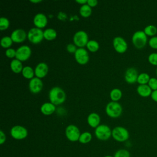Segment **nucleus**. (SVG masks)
<instances>
[{
    "label": "nucleus",
    "instance_id": "f257e3e1",
    "mask_svg": "<svg viewBox=\"0 0 157 157\" xmlns=\"http://www.w3.org/2000/svg\"><path fill=\"white\" fill-rule=\"evenodd\" d=\"M50 102L54 105H59L66 100V93L64 90L58 86H54L50 89L48 93Z\"/></svg>",
    "mask_w": 157,
    "mask_h": 157
},
{
    "label": "nucleus",
    "instance_id": "f03ea898",
    "mask_svg": "<svg viewBox=\"0 0 157 157\" xmlns=\"http://www.w3.org/2000/svg\"><path fill=\"white\" fill-rule=\"evenodd\" d=\"M148 41L147 36L144 31L139 30L136 31L132 36V42L134 47L138 49L143 48Z\"/></svg>",
    "mask_w": 157,
    "mask_h": 157
},
{
    "label": "nucleus",
    "instance_id": "7ed1b4c3",
    "mask_svg": "<svg viewBox=\"0 0 157 157\" xmlns=\"http://www.w3.org/2000/svg\"><path fill=\"white\" fill-rule=\"evenodd\" d=\"M123 108L120 104L116 101L109 102L105 107V112L107 115L112 118H117L122 113Z\"/></svg>",
    "mask_w": 157,
    "mask_h": 157
},
{
    "label": "nucleus",
    "instance_id": "20e7f679",
    "mask_svg": "<svg viewBox=\"0 0 157 157\" xmlns=\"http://www.w3.org/2000/svg\"><path fill=\"white\" fill-rule=\"evenodd\" d=\"M112 136L118 142H123L129 139V134L127 129L123 126H116L112 131Z\"/></svg>",
    "mask_w": 157,
    "mask_h": 157
},
{
    "label": "nucleus",
    "instance_id": "39448f33",
    "mask_svg": "<svg viewBox=\"0 0 157 157\" xmlns=\"http://www.w3.org/2000/svg\"><path fill=\"white\" fill-rule=\"evenodd\" d=\"M94 134L99 140H107L112 136V131L107 125L99 124L95 128Z\"/></svg>",
    "mask_w": 157,
    "mask_h": 157
},
{
    "label": "nucleus",
    "instance_id": "423d86ee",
    "mask_svg": "<svg viewBox=\"0 0 157 157\" xmlns=\"http://www.w3.org/2000/svg\"><path fill=\"white\" fill-rule=\"evenodd\" d=\"M27 37L28 40L33 44H38L40 42L44 37V31L39 28L34 27L31 28L28 34Z\"/></svg>",
    "mask_w": 157,
    "mask_h": 157
},
{
    "label": "nucleus",
    "instance_id": "0eeeda50",
    "mask_svg": "<svg viewBox=\"0 0 157 157\" xmlns=\"http://www.w3.org/2000/svg\"><path fill=\"white\" fill-rule=\"evenodd\" d=\"M73 41L76 46H78L79 48H83L84 46L86 45L89 41L88 36L87 33L83 30L78 31L74 35Z\"/></svg>",
    "mask_w": 157,
    "mask_h": 157
},
{
    "label": "nucleus",
    "instance_id": "6e6552de",
    "mask_svg": "<svg viewBox=\"0 0 157 157\" xmlns=\"http://www.w3.org/2000/svg\"><path fill=\"white\" fill-rule=\"evenodd\" d=\"M11 136L16 140H22L28 136L27 129L23 126L15 125L13 126L10 131Z\"/></svg>",
    "mask_w": 157,
    "mask_h": 157
},
{
    "label": "nucleus",
    "instance_id": "1a4fd4ad",
    "mask_svg": "<svg viewBox=\"0 0 157 157\" xmlns=\"http://www.w3.org/2000/svg\"><path fill=\"white\" fill-rule=\"evenodd\" d=\"M65 134L69 140L71 142H76L78 140L81 134L77 126L74 124H70L66 127Z\"/></svg>",
    "mask_w": 157,
    "mask_h": 157
},
{
    "label": "nucleus",
    "instance_id": "9d476101",
    "mask_svg": "<svg viewBox=\"0 0 157 157\" xmlns=\"http://www.w3.org/2000/svg\"><path fill=\"white\" fill-rule=\"evenodd\" d=\"M31 55V48L26 45H23L16 50V59L20 61L27 60Z\"/></svg>",
    "mask_w": 157,
    "mask_h": 157
},
{
    "label": "nucleus",
    "instance_id": "9b49d317",
    "mask_svg": "<svg viewBox=\"0 0 157 157\" xmlns=\"http://www.w3.org/2000/svg\"><path fill=\"white\" fill-rule=\"evenodd\" d=\"M113 46L114 49L120 53H124L128 49V44L124 38L117 36L113 39Z\"/></svg>",
    "mask_w": 157,
    "mask_h": 157
},
{
    "label": "nucleus",
    "instance_id": "f8f14e48",
    "mask_svg": "<svg viewBox=\"0 0 157 157\" xmlns=\"http://www.w3.org/2000/svg\"><path fill=\"white\" fill-rule=\"evenodd\" d=\"M75 59L80 64H85L89 61L88 52L84 48H78L74 53Z\"/></svg>",
    "mask_w": 157,
    "mask_h": 157
},
{
    "label": "nucleus",
    "instance_id": "ddd939ff",
    "mask_svg": "<svg viewBox=\"0 0 157 157\" xmlns=\"http://www.w3.org/2000/svg\"><path fill=\"white\" fill-rule=\"evenodd\" d=\"M43 87V83L40 78L36 77L29 80V89L33 93L37 94L39 93Z\"/></svg>",
    "mask_w": 157,
    "mask_h": 157
},
{
    "label": "nucleus",
    "instance_id": "4468645a",
    "mask_svg": "<svg viewBox=\"0 0 157 157\" xmlns=\"http://www.w3.org/2000/svg\"><path fill=\"white\" fill-rule=\"evenodd\" d=\"M138 71L134 67H129L126 69L124 74V79L129 84H133L137 80Z\"/></svg>",
    "mask_w": 157,
    "mask_h": 157
},
{
    "label": "nucleus",
    "instance_id": "2eb2a0df",
    "mask_svg": "<svg viewBox=\"0 0 157 157\" xmlns=\"http://www.w3.org/2000/svg\"><path fill=\"white\" fill-rule=\"evenodd\" d=\"M27 37V34L25 31L23 29L18 28L13 30L10 35V37L13 42H23Z\"/></svg>",
    "mask_w": 157,
    "mask_h": 157
},
{
    "label": "nucleus",
    "instance_id": "dca6fc26",
    "mask_svg": "<svg viewBox=\"0 0 157 157\" xmlns=\"http://www.w3.org/2000/svg\"><path fill=\"white\" fill-rule=\"evenodd\" d=\"M48 71V65L44 62L38 63L34 69V74L36 76L39 78L44 77L47 74Z\"/></svg>",
    "mask_w": 157,
    "mask_h": 157
},
{
    "label": "nucleus",
    "instance_id": "f3484780",
    "mask_svg": "<svg viewBox=\"0 0 157 157\" xmlns=\"http://www.w3.org/2000/svg\"><path fill=\"white\" fill-rule=\"evenodd\" d=\"M34 25L39 28H44L47 23V18L43 13H38L36 14L33 18Z\"/></svg>",
    "mask_w": 157,
    "mask_h": 157
},
{
    "label": "nucleus",
    "instance_id": "a211bd4d",
    "mask_svg": "<svg viewBox=\"0 0 157 157\" xmlns=\"http://www.w3.org/2000/svg\"><path fill=\"white\" fill-rule=\"evenodd\" d=\"M100 117L99 115L94 112L91 113L88 115L87 117V122L88 124L92 128H96L99 125L100 123Z\"/></svg>",
    "mask_w": 157,
    "mask_h": 157
},
{
    "label": "nucleus",
    "instance_id": "6ab92c4d",
    "mask_svg": "<svg viewBox=\"0 0 157 157\" xmlns=\"http://www.w3.org/2000/svg\"><path fill=\"white\" fill-rule=\"evenodd\" d=\"M151 89L148 85H139L137 87V93L142 97L146 98L151 96L152 93Z\"/></svg>",
    "mask_w": 157,
    "mask_h": 157
},
{
    "label": "nucleus",
    "instance_id": "aec40b11",
    "mask_svg": "<svg viewBox=\"0 0 157 157\" xmlns=\"http://www.w3.org/2000/svg\"><path fill=\"white\" fill-rule=\"evenodd\" d=\"M55 105L52 102H45L40 107L41 112L45 115L52 114L55 112Z\"/></svg>",
    "mask_w": 157,
    "mask_h": 157
},
{
    "label": "nucleus",
    "instance_id": "412c9836",
    "mask_svg": "<svg viewBox=\"0 0 157 157\" xmlns=\"http://www.w3.org/2000/svg\"><path fill=\"white\" fill-rule=\"evenodd\" d=\"M10 67L12 71L15 73H20L22 71L23 66L21 61L17 59H13L11 61L10 64Z\"/></svg>",
    "mask_w": 157,
    "mask_h": 157
},
{
    "label": "nucleus",
    "instance_id": "4be33fe9",
    "mask_svg": "<svg viewBox=\"0 0 157 157\" xmlns=\"http://www.w3.org/2000/svg\"><path fill=\"white\" fill-rule=\"evenodd\" d=\"M56 36V31L53 28H47L44 31V37L47 40H54Z\"/></svg>",
    "mask_w": 157,
    "mask_h": 157
},
{
    "label": "nucleus",
    "instance_id": "5701e85b",
    "mask_svg": "<svg viewBox=\"0 0 157 157\" xmlns=\"http://www.w3.org/2000/svg\"><path fill=\"white\" fill-rule=\"evenodd\" d=\"M22 75L23 76L28 79H31L34 77V71L33 70V69L29 66H26L23 67L22 71H21Z\"/></svg>",
    "mask_w": 157,
    "mask_h": 157
},
{
    "label": "nucleus",
    "instance_id": "b1692460",
    "mask_svg": "<svg viewBox=\"0 0 157 157\" xmlns=\"http://www.w3.org/2000/svg\"><path fill=\"white\" fill-rule=\"evenodd\" d=\"M79 12L82 17H88L91 14V12H92L91 7L87 3L85 4H83L80 7Z\"/></svg>",
    "mask_w": 157,
    "mask_h": 157
},
{
    "label": "nucleus",
    "instance_id": "393cba45",
    "mask_svg": "<svg viewBox=\"0 0 157 157\" xmlns=\"http://www.w3.org/2000/svg\"><path fill=\"white\" fill-rule=\"evenodd\" d=\"M144 31L147 36L151 37L155 36L157 34V28L153 25H148L145 27Z\"/></svg>",
    "mask_w": 157,
    "mask_h": 157
},
{
    "label": "nucleus",
    "instance_id": "a878e982",
    "mask_svg": "<svg viewBox=\"0 0 157 157\" xmlns=\"http://www.w3.org/2000/svg\"><path fill=\"white\" fill-rule=\"evenodd\" d=\"M150 78L151 77H150L148 74L146 72H142L139 74L137 82L139 85H146L148 84Z\"/></svg>",
    "mask_w": 157,
    "mask_h": 157
},
{
    "label": "nucleus",
    "instance_id": "bb28decb",
    "mask_svg": "<svg viewBox=\"0 0 157 157\" xmlns=\"http://www.w3.org/2000/svg\"><path fill=\"white\" fill-rule=\"evenodd\" d=\"M122 96V92L119 88H113L110 93V97L112 101L117 102L121 99Z\"/></svg>",
    "mask_w": 157,
    "mask_h": 157
},
{
    "label": "nucleus",
    "instance_id": "cd10ccee",
    "mask_svg": "<svg viewBox=\"0 0 157 157\" xmlns=\"http://www.w3.org/2000/svg\"><path fill=\"white\" fill-rule=\"evenodd\" d=\"M92 139V135L90 132H84L82 133L80 136L78 141L81 144H87L91 141Z\"/></svg>",
    "mask_w": 157,
    "mask_h": 157
},
{
    "label": "nucleus",
    "instance_id": "c85d7f7f",
    "mask_svg": "<svg viewBox=\"0 0 157 157\" xmlns=\"http://www.w3.org/2000/svg\"><path fill=\"white\" fill-rule=\"evenodd\" d=\"M87 48L92 52H95L98 50L99 48V43L95 40H90L86 44Z\"/></svg>",
    "mask_w": 157,
    "mask_h": 157
},
{
    "label": "nucleus",
    "instance_id": "c756f323",
    "mask_svg": "<svg viewBox=\"0 0 157 157\" xmlns=\"http://www.w3.org/2000/svg\"><path fill=\"white\" fill-rule=\"evenodd\" d=\"M13 42L12 39H11L10 36H6L1 38V45L3 48H9L12 45Z\"/></svg>",
    "mask_w": 157,
    "mask_h": 157
},
{
    "label": "nucleus",
    "instance_id": "7c9ffc66",
    "mask_svg": "<svg viewBox=\"0 0 157 157\" xmlns=\"http://www.w3.org/2000/svg\"><path fill=\"white\" fill-rule=\"evenodd\" d=\"M113 157H130V153L126 149H119L115 153Z\"/></svg>",
    "mask_w": 157,
    "mask_h": 157
},
{
    "label": "nucleus",
    "instance_id": "2f4dec72",
    "mask_svg": "<svg viewBox=\"0 0 157 157\" xmlns=\"http://www.w3.org/2000/svg\"><path fill=\"white\" fill-rule=\"evenodd\" d=\"M10 21L9 20L6 18L2 17L0 18V29L1 30H5L7 29L9 26Z\"/></svg>",
    "mask_w": 157,
    "mask_h": 157
},
{
    "label": "nucleus",
    "instance_id": "473e14b6",
    "mask_svg": "<svg viewBox=\"0 0 157 157\" xmlns=\"http://www.w3.org/2000/svg\"><path fill=\"white\" fill-rule=\"evenodd\" d=\"M148 61L153 66H157V53L153 52L148 56Z\"/></svg>",
    "mask_w": 157,
    "mask_h": 157
},
{
    "label": "nucleus",
    "instance_id": "72a5a7b5",
    "mask_svg": "<svg viewBox=\"0 0 157 157\" xmlns=\"http://www.w3.org/2000/svg\"><path fill=\"white\" fill-rule=\"evenodd\" d=\"M148 85L151 89L152 91H155L157 90V78L155 77H151L148 83Z\"/></svg>",
    "mask_w": 157,
    "mask_h": 157
},
{
    "label": "nucleus",
    "instance_id": "f704fd0d",
    "mask_svg": "<svg viewBox=\"0 0 157 157\" xmlns=\"http://www.w3.org/2000/svg\"><path fill=\"white\" fill-rule=\"evenodd\" d=\"M148 45L149 46L153 49H157V36H153L150 37L148 40Z\"/></svg>",
    "mask_w": 157,
    "mask_h": 157
},
{
    "label": "nucleus",
    "instance_id": "c9c22d12",
    "mask_svg": "<svg viewBox=\"0 0 157 157\" xmlns=\"http://www.w3.org/2000/svg\"><path fill=\"white\" fill-rule=\"evenodd\" d=\"M6 55L10 58H12L16 56V50L13 48H9L6 50Z\"/></svg>",
    "mask_w": 157,
    "mask_h": 157
},
{
    "label": "nucleus",
    "instance_id": "e433bc0d",
    "mask_svg": "<svg viewBox=\"0 0 157 157\" xmlns=\"http://www.w3.org/2000/svg\"><path fill=\"white\" fill-rule=\"evenodd\" d=\"M66 49H67V51L69 52V53H74L76 52L77 50V47H76V45L73 44H69L67 45L66 46Z\"/></svg>",
    "mask_w": 157,
    "mask_h": 157
},
{
    "label": "nucleus",
    "instance_id": "4c0bfd02",
    "mask_svg": "<svg viewBox=\"0 0 157 157\" xmlns=\"http://www.w3.org/2000/svg\"><path fill=\"white\" fill-rule=\"evenodd\" d=\"M6 140V136L5 133L2 131L0 130V144L2 145Z\"/></svg>",
    "mask_w": 157,
    "mask_h": 157
},
{
    "label": "nucleus",
    "instance_id": "58836bf2",
    "mask_svg": "<svg viewBox=\"0 0 157 157\" xmlns=\"http://www.w3.org/2000/svg\"><path fill=\"white\" fill-rule=\"evenodd\" d=\"M98 1L97 0H87V4L91 7H95L98 4Z\"/></svg>",
    "mask_w": 157,
    "mask_h": 157
},
{
    "label": "nucleus",
    "instance_id": "ea45409f",
    "mask_svg": "<svg viewBox=\"0 0 157 157\" xmlns=\"http://www.w3.org/2000/svg\"><path fill=\"white\" fill-rule=\"evenodd\" d=\"M150 97L153 101L157 102V90L152 91Z\"/></svg>",
    "mask_w": 157,
    "mask_h": 157
},
{
    "label": "nucleus",
    "instance_id": "a19ab883",
    "mask_svg": "<svg viewBox=\"0 0 157 157\" xmlns=\"http://www.w3.org/2000/svg\"><path fill=\"white\" fill-rule=\"evenodd\" d=\"M76 2H78V4L83 5V4H85L87 3V0H77Z\"/></svg>",
    "mask_w": 157,
    "mask_h": 157
},
{
    "label": "nucleus",
    "instance_id": "79ce46f5",
    "mask_svg": "<svg viewBox=\"0 0 157 157\" xmlns=\"http://www.w3.org/2000/svg\"><path fill=\"white\" fill-rule=\"evenodd\" d=\"M31 2H34V3H37V2H41L40 0H37V1H31Z\"/></svg>",
    "mask_w": 157,
    "mask_h": 157
},
{
    "label": "nucleus",
    "instance_id": "37998d69",
    "mask_svg": "<svg viewBox=\"0 0 157 157\" xmlns=\"http://www.w3.org/2000/svg\"><path fill=\"white\" fill-rule=\"evenodd\" d=\"M104 157H113L112 156H110V155H107V156H105Z\"/></svg>",
    "mask_w": 157,
    "mask_h": 157
},
{
    "label": "nucleus",
    "instance_id": "c03bdc74",
    "mask_svg": "<svg viewBox=\"0 0 157 157\" xmlns=\"http://www.w3.org/2000/svg\"><path fill=\"white\" fill-rule=\"evenodd\" d=\"M156 76H157V67H156Z\"/></svg>",
    "mask_w": 157,
    "mask_h": 157
}]
</instances>
